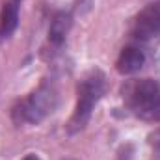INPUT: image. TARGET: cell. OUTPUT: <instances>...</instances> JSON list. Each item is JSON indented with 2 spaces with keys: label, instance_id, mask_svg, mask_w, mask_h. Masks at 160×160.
<instances>
[{
  "label": "cell",
  "instance_id": "6da1fadb",
  "mask_svg": "<svg viewBox=\"0 0 160 160\" xmlns=\"http://www.w3.org/2000/svg\"><path fill=\"white\" fill-rule=\"evenodd\" d=\"M60 104V89L52 77L41 80V84L26 97L19 99L11 108V121L17 127L39 125Z\"/></svg>",
  "mask_w": 160,
  "mask_h": 160
},
{
  "label": "cell",
  "instance_id": "7a4b0ae2",
  "mask_svg": "<svg viewBox=\"0 0 160 160\" xmlns=\"http://www.w3.org/2000/svg\"><path fill=\"white\" fill-rule=\"evenodd\" d=\"M125 108L138 119L147 123L160 121V80L132 78L121 86Z\"/></svg>",
  "mask_w": 160,
  "mask_h": 160
},
{
  "label": "cell",
  "instance_id": "3957f363",
  "mask_svg": "<svg viewBox=\"0 0 160 160\" xmlns=\"http://www.w3.org/2000/svg\"><path fill=\"white\" fill-rule=\"evenodd\" d=\"M106 93V75L101 69H89L86 71L77 82V104L67 121V132L77 134L86 128V125L91 119L93 108Z\"/></svg>",
  "mask_w": 160,
  "mask_h": 160
},
{
  "label": "cell",
  "instance_id": "277c9868",
  "mask_svg": "<svg viewBox=\"0 0 160 160\" xmlns=\"http://www.w3.org/2000/svg\"><path fill=\"white\" fill-rule=\"evenodd\" d=\"M130 36L138 41H153L160 38V0L147 4L132 21Z\"/></svg>",
  "mask_w": 160,
  "mask_h": 160
},
{
  "label": "cell",
  "instance_id": "5b68a950",
  "mask_svg": "<svg viewBox=\"0 0 160 160\" xmlns=\"http://www.w3.org/2000/svg\"><path fill=\"white\" fill-rule=\"evenodd\" d=\"M71 28H73V15L69 11H58L52 17L48 28V45L54 52H58L65 45Z\"/></svg>",
  "mask_w": 160,
  "mask_h": 160
},
{
  "label": "cell",
  "instance_id": "8992f818",
  "mask_svg": "<svg viewBox=\"0 0 160 160\" xmlns=\"http://www.w3.org/2000/svg\"><path fill=\"white\" fill-rule=\"evenodd\" d=\"M143 65H145V52L140 47H134V45L125 47L119 52L118 62H116L118 73L119 75H125V77L136 75L138 71H142Z\"/></svg>",
  "mask_w": 160,
  "mask_h": 160
},
{
  "label": "cell",
  "instance_id": "52a82bcc",
  "mask_svg": "<svg viewBox=\"0 0 160 160\" xmlns=\"http://www.w3.org/2000/svg\"><path fill=\"white\" fill-rule=\"evenodd\" d=\"M21 0H4L0 9V41L9 39L19 26Z\"/></svg>",
  "mask_w": 160,
  "mask_h": 160
},
{
  "label": "cell",
  "instance_id": "ba28073f",
  "mask_svg": "<svg viewBox=\"0 0 160 160\" xmlns=\"http://www.w3.org/2000/svg\"><path fill=\"white\" fill-rule=\"evenodd\" d=\"M147 143H149V147L153 149V160H160V127L155 128L153 132H149Z\"/></svg>",
  "mask_w": 160,
  "mask_h": 160
},
{
  "label": "cell",
  "instance_id": "9c48e42d",
  "mask_svg": "<svg viewBox=\"0 0 160 160\" xmlns=\"http://www.w3.org/2000/svg\"><path fill=\"white\" fill-rule=\"evenodd\" d=\"M132 157H134V145L132 143H125V145L119 147L116 160H132Z\"/></svg>",
  "mask_w": 160,
  "mask_h": 160
},
{
  "label": "cell",
  "instance_id": "30bf717a",
  "mask_svg": "<svg viewBox=\"0 0 160 160\" xmlns=\"http://www.w3.org/2000/svg\"><path fill=\"white\" fill-rule=\"evenodd\" d=\"M22 160H41V158L38 157V155H36V153H28V155H26V157H24Z\"/></svg>",
  "mask_w": 160,
  "mask_h": 160
},
{
  "label": "cell",
  "instance_id": "8fae6325",
  "mask_svg": "<svg viewBox=\"0 0 160 160\" xmlns=\"http://www.w3.org/2000/svg\"><path fill=\"white\" fill-rule=\"evenodd\" d=\"M65 160H73V158H65Z\"/></svg>",
  "mask_w": 160,
  "mask_h": 160
}]
</instances>
